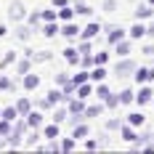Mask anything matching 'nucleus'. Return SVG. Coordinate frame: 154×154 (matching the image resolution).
Listing matches in <instances>:
<instances>
[{"mask_svg": "<svg viewBox=\"0 0 154 154\" xmlns=\"http://www.w3.org/2000/svg\"><path fill=\"white\" fill-rule=\"evenodd\" d=\"M136 59H130V56H125V59H120L117 61V66H114V75L117 77H130L133 72H136Z\"/></svg>", "mask_w": 154, "mask_h": 154, "instance_id": "1", "label": "nucleus"}, {"mask_svg": "<svg viewBox=\"0 0 154 154\" xmlns=\"http://www.w3.org/2000/svg\"><path fill=\"white\" fill-rule=\"evenodd\" d=\"M27 14H29V11L24 8V3H21V0H14V3L8 5V19H11V21H16V24H19V21H24V19H27Z\"/></svg>", "mask_w": 154, "mask_h": 154, "instance_id": "2", "label": "nucleus"}, {"mask_svg": "<svg viewBox=\"0 0 154 154\" xmlns=\"http://www.w3.org/2000/svg\"><path fill=\"white\" fill-rule=\"evenodd\" d=\"M24 120H27V125H29V130H40V128L45 125V120H43V112H40V109H35V106H32L29 114H24Z\"/></svg>", "mask_w": 154, "mask_h": 154, "instance_id": "3", "label": "nucleus"}, {"mask_svg": "<svg viewBox=\"0 0 154 154\" xmlns=\"http://www.w3.org/2000/svg\"><path fill=\"white\" fill-rule=\"evenodd\" d=\"M112 53H114L117 59H125V56H130V53H133L130 37H125V40H120V43H114V45H112Z\"/></svg>", "mask_w": 154, "mask_h": 154, "instance_id": "4", "label": "nucleus"}, {"mask_svg": "<svg viewBox=\"0 0 154 154\" xmlns=\"http://www.w3.org/2000/svg\"><path fill=\"white\" fill-rule=\"evenodd\" d=\"M101 32H104L101 21H91L88 27H82V29H80V37H82V40H93V37H98Z\"/></svg>", "mask_w": 154, "mask_h": 154, "instance_id": "5", "label": "nucleus"}, {"mask_svg": "<svg viewBox=\"0 0 154 154\" xmlns=\"http://www.w3.org/2000/svg\"><path fill=\"white\" fill-rule=\"evenodd\" d=\"M152 98H154V91L143 82L138 91H136V104H138V106H146V104H152Z\"/></svg>", "mask_w": 154, "mask_h": 154, "instance_id": "6", "label": "nucleus"}, {"mask_svg": "<svg viewBox=\"0 0 154 154\" xmlns=\"http://www.w3.org/2000/svg\"><path fill=\"white\" fill-rule=\"evenodd\" d=\"M133 80H136L138 85H143V82H152V80H154V69H152V66H136Z\"/></svg>", "mask_w": 154, "mask_h": 154, "instance_id": "7", "label": "nucleus"}, {"mask_svg": "<svg viewBox=\"0 0 154 154\" xmlns=\"http://www.w3.org/2000/svg\"><path fill=\"white\" fill-rule=\"evenodd\" d=\"M88 72H91V82H93V85H96V82H104L106 75H109V69L104 66V64H93Z\"/></svg>", "mask_w": 154, "mask_h": 154, "instance_id": "8", "label": "nucleus"}, {"mask_svg": "<svg viewBox=\"0 0 154 154\" xmlns=\"http://www.w3.org/2000/svg\"><path fill=\"white\" fill-rule=\"evenodd\" d=\"M125 37H128V29H122V27H109L106 29V43L109 45L120 43V40H125Z\"/></svg>", "mask_w": 154, "mask_h": 154, "instance_id": "9", "label": "nucleus"}, {"mask_svg": "<svg viewBox=\"0 0 154 154\" xmlns=\"http://www.w3.org/2000/svg\"><path fill=\"white\" fill-rule=\"evenodd\" d=\"M40 133H43V138H45V141H53V138L61 136V128H59V122H51V125H43Z\"/></svg>", "mask_w": 154, "mask_h": 154, "instance_id": "10", "label": "nucleus"}, {"mask_svg": "<svg viewBox=\"0 0 154 154\" xmlns=\"http://www.w3.org/2000/svg\"><path fill=\"white\" fill-rule=\"evenodd\" d=\"M128 37H130V40H143V37H146V24L136 19V24L128 29Z\"/></svg>", "mask_w": 154, "mask_h": 154, "instance_id": "11", "label": "nucleus"}, {"mask_svg": "<svg viewBox=\"0 0 154 154\" xmlns=\"http://www.w3.org/2000/svg\"><path fill=\"white\" fill-rule=\"evenodd\" d=\"M104 112H106L104 101H98V104H91V106H85V120H96V117H101Z\"/></svg>", "mask_w": 154, "mask_h": 154, "instance_id": "12", "label": "nucleus"}, {"mask_svg": "<svg viewBox=\"0 0 154 154\" xmlns=\"http://www.w3.org/2000/svg\"><path fill=\"white\" fill-rule=\"evenodd\" d=\"M14 106H16V112H19V117H24V114H29V112H32V106H35V104H32L27 96H21V98H16Z\"/></svg>", "mask_w": 154, "mask_h": 154, "instance_id": "13", "label": "nucleus"}, {"mask_svg": "<svg viewBox=\"0 0 154 154\" xmlns=\"http://www.w3.org/2000/svg\"><path fill=\"white\" fill-rule=\"evenodd\" d=\"M21 85H24V91H37V88H40V77L27 72V75L21 77Z\"/></svg>", "mask_w": 154, "mask_h": 154, "instance_id": "14", "label": "nucleus"}, {"mask_svg": "<svg viewBox=\"0 0 154 154\" xmlns=\"http://www.w3.org/2000/svg\"><path fill=\"white\" fill-rule=\"evenodd\" d=\"M40 138H43V133H37V130H27V136H24V141H21V146H27V149H37V143H40Z\"/></svg>", "mask_w": 154, "mask_h": 154, "instance_id": "15", "label": "nucleus"}, {"mask_svg": "<svg viewBox=\"0 0 154 154\" xmlns=\"http://www.w3.org/2000/svg\"><path fill=\"white\" fill-rule=\"evenodd\" d=\"M120 138H122V141H128V143H133V141L138 138V133H136V128H133V125L122 122V128H120Z\"/></svg>", "mask_w": 154, "mask_h": 154, "instance_id": "16", "label": "nucleus"}, {"mask_svg": "<svg viewBox=\"0 0 154 154\" xmlns=\"http://www.w3.org/2000/svg\"><path fill=\"white\" fill-rule=\"evenodd\" d=\"M40 32H43L45 37H56V35H61V27H59V21H43Z\"/></svg>", "mask_w": 154, "mask_h": 154, "instance_id": "17", "label": "nucleus"}, {"mask_svg": "<svg viewBox=\"0 0 154 154\" xmlns=\"http://www.w3.org/2000/svg\"><path fill=\"white\" fill-rule=\"evenodd\" d=\"M61 53H64V59L69 61V66H80V51H77V48L66 45V48L61 51Z\"/></svg>", "mask_w": 154, "mask_h": 154, "instance_id": "18", "label": "nucleus"}, {"mask_svg": "<svg viewBox=\"0 0 154 154\" xmlns=\"http://www.w3.org/2000/svg\"><path fill=\"white\" fill-rule=\"evenodd\" d=\"M80 29H82V27H77L75 21H64L61 35H64V37H69V40H75V37H80Z\"/></svg>", "mask_w": 154, "mask_h": 154, "instance_id": "19", "label": "nucleus"}, {"mask_svg": "<svg viewBox=\"0 0 154 154\" xmlns=\"http://www.w3.org/2000/svg\"><path fill=\"white\" fill-rule=\"evenodd\" d=\"M152 16H154V5H152V3L136 8V19H138V21H146V19H152Z\"/></svg>", "mask_w": 154, "mask_h": 154, "instance_id": "20", "label": "nucleus"}, {"mask_svg": "<svg viewBox=\"0 0 154 154\" xmlns=\"http://www.w3.org/2000/svg\"><path fill=\"white\" fill-rule=\"evenodd\" d=\"M48 101H51L53 106H56V104H66V98H64V91H61V88H59V85L48 91Z\"/></svg>", "mask_w": 154, "mask_h": 154, "instance_id": "21", "label": "nucleus"}, {"mask_svg": "<svg viewBox=\"0 0 154 154\" xmlns=\"http://www.w3.org/2000/svg\"><path fill=\"white\" fill-rule=\"evenodd\" d=\"M32 32H35L32 27H27V24H21V21H19V27L14 29V35L19 37V40H21V43H27V40L32 37Z\"/></svg>", "mask_w": 154, "mask_h": 154, "instance_id": "22", "label": "nucleus"}, {"mask_svg": "<svg viewBox=\"0 0 154 154\" xmlns=\"http://www.w3.org/2000/svg\"><path fill=\"white\" fill-rule=\"evenodd\" d=\"M88 133H91V128H88V122H85V120H82V122H77V125H72V136H75L77 141L85 138Z\"/></svg>", "mask_w": 154, "mask_h": 154, "instance_id": "23", "label": "nucleus"}, {"mask_svg": "<svg viewBox=\"0 0 154 154\" xmlns=\"http://www.w3.org/2000/svg\"><path fill=\"white\" fill-rule=\"evenodd\" d=\"M93 88H96V85H93L91 80H88V82L77 85V93H75V96H77V98H91V96H93Z\"/></svg>", "mask_w": 154, "mask_h": 154, "instance_id": "24", "label": "nucleus"}, {"mask_svg": "<svg viewBox=\"0 0 154 154\" xmlns=\"http://www.w3.org/2000/svg\"><path fill=\"white\" fill-rule=\"evenodd\" d=\"M130 104H136V91H130V88L120 91V106H130Z\"/></svg>", "mask_w": 154, "mask_h": 154, "instance_id": "25", "label": "nucleus"}, {"mask_svg": "<svg viewBox=\"0 0 154 154\" xmlns=\"http://www.w3.org/2000/svg\"><path fill=\"white\" fill-rule=\"evenodd\" d=\"M66 120H69V109L66 106H59V104H56V109H53V122H66Z\"/></svg>", "mask_w": 154, "mask_h": 154, "instance_id": "26", "label": "nucleus"}, {"mask_svg": "<svg viewBox=\"0 0 154 154\" xmlns=\"http://www.w3.org/2000/svg\"><path fill=\"white\" fill-rule=\"evenodd\" d=\"M88 80H91V72L82 69V66H77V72L72 75V82H75V85H82V82H88Z\"/></svg>", "mask_w": 154, "mask_h": 154, "instance_id": "27", "label": "nucleus"}, {"mask_svg": "<svg viewBox=\"0 0 154 154\" xmlns=\"http://www.w3.org/2000/svg\"><path fill=\"white\" fill-rule=\"evenodd\" d=\"M125 122H128V125H133V128H141V125L146 122V114H141V112H130Z\"/></svg>", "mask_w": 154, "mask_h": 154, "instance_id": "28", "label": "nucleus"}, {"mask_svg": "<svg viewBox=\"0 0 154 154\" xmlns=\"http://www.w3.org/2000/svg\"><path fill=\"white\" fill-rule=\"evenodd\" d=\"M59 146H61V152L69 154V152H75V149H77V138H75V136H66V138L59 141Z\"/></svg>", "mask_w": 154, "mask_h": 154, "instance_id": "29", "label": "nucleus"}, {"mask_svg": "<svg viewBox=\"0 0 154 154\" xmlns=\"http://www.w3.org/2000/svg\"><path fill=\"white\" fill-rule=\"evenodd\" d=\"M104 106L109 112H114V109H120V93H109L106 98H104Z\"/></svg>", "mask_w": 154, "mask_h": 154, "instance_id": "30", "label": "nucleus"}, {"mask_svg": "<svg viewBox=\"0 0 154 154\" xmlns=\"http://www.w3.org/2000/svg\"><path fill=\"white\" fill-rule=\"evenodd\" d=\"M16 72H19V75H21V77L27 75V72H32V59H27V56H24L21 61L16 59Z\"/></svg>", "mask_w": 154, "mask_h": 154, "instance_id": "31", "label": "nucleus"}, {"mask_svg": "<svg viewBox=\"0 0 154 154\" xmlns=\"http://www.w3.org/2000/svg\"><path fill=\"white\" fill-rule=\"evenodd\" d=\"M93 93H96V98H98V101H104V98H106V96H109L112 91H109V85H106V82H96Z\"/></svg>", "mask_w": 154, "mask_h": 154, "instance_id": "32", "label": "nucleus"}, {"mask_svg": "<svg viewBox=\"0 0 154 154\" xmlns=\"http://www.w3.org/2000/svg\"><path fill=\"white\" fill-rule=\"evenodd\" d=\"M104 128H106L109 133H117V130L122 128V120H120V117H109L106 122H104Z\"/></svg>", "mask_w": 154, "mask_h": 154, "instance_id": "33", "label": "nucleus"}, {"mask_svg": "<svg viewBox=\"0 0 154 154\" xmlns=\"http://www.w3.org/2000/svg\"><path fill=\"white\" fill-rule=\"evenodd\" d=\"M40 19L43 21H59V11L56 8H43L40 11Z\"/></svg>", "mask_w": 154, "mask_h": 154, "instance_id": "34", "label": "nucleus"}, {"mask_svg": "<svg viewBox=\"0 0 154 154\" xmlns=\"http://www.w3.org/2000/svg\"><path fill=\"white\" fill-rule=\"evenodd\" d=\"M14 88H16V82L11 80V77L0 75V93H8V91H14Z\"/></svg>", "mask_w": 154, "mask_h": 154, "instance_id": "35", "label": "nucleus"}, {"mask_svg": "<svg viewBox=\"0 0 154 154\" xmlns=\"http://www.w3.org/2000/svg\"><path fill=\"white\" fill-rule=\"evenodd\" d=\"M51 56H53L51 51H40V53H35V51H32V64H43V61H51Z\"/></svg>", "mask_w": 154, "mask_h": 154, "instance_id": "36", "label": "nucleus"}, {"mask_svg": "<svg viewBox=\"0 0 154 154\" xmlns=\"http://www.w3.org/2000/svg\"><path fill=\"white\" fill-rule=\"evenodd\" d=\"M75 14H77V16H93V8L88 5V3H82V0H80V3L75 5Z\"/></svg>", "mask_w": 154, "mask_h": 154, "instance_id": "37", "label": "nucleus"}, {"mask_svg": "<svg viewBox=\"0 0 154 154\" xmlns=\"http://www.w3.org/2000/svg\"><path fill=\"white\" fill-rule=\"evenodd\" d=\"M69 80H72L69 72H56V75H53V85H59V88H61V85H66Z\"/></svg>", "mask_w": 154, "mask_h": 154, "instance_id": "38", "label": "nucleus"}, {"mask_svg": "<svg viewBox=\"0 0 154 154\" xmlns=\"http://www.w3.org/2000/svg\"><path fill=\"white\" fill-rule=\"evenodd\" d=\"M3 120L16 122V120H19V112H16V106H5V109H3Z\"/></svg>", "mask_w": 154, "mask_h": 154, "instance_id": "39", "label": "nucleus"}, {"mask_svg": "<svg viewBox=\"0 0 154 154\" xmlns=\"http://www.w3.org/2000/svg\"><path fill=\"white\" fill-rule=\"evenodd\" d=\"M59 19H61V21H72V19H75V8H69V5L59 8Z\"/></svg>", "mask_w": 154, "mask_h": 154, "instance_id": "40", "label": "nucleus"}, {"mask_svg": "<svg viewBox=\"0 0 154 154\" xmlns=\"http://www.w3.org/2000/svg\"><path fill=\"white\" fill-rule=\"evenodd\" d=\"M27 21H29V27L35 32L40 29V21H43V19H40V11H35V14H27Z\"/></svg>", "mask_w": 154, "mask_h": 154, "instance_id": "41", "label": "nucleus"}, {"mask_svg": "<svg viewBox=\"0 0 154 154\" xmlns=\"http://www.w3.org/2000/svg\"><path fill=\"white\" fill-rule=\"evenodd\" d=\"M43 152H48V154H56V152H61V146H59V138H53V141H48L45 146H40Z\"/></svg>", "mask_w": 154, "mask_h": 154, "instance_id": "42", "label": "nucleus"}, {"mask_svg": "<svg viewBox=\"0 0 154 154\" xmlns=\"http://www.w3.org/2000/svg\"><path fill=\"white\" fill-rule=\"evenodd\" d=\"M77 51H80V56H82V53H93L91 40H82V37H80V43H77Z\"/></svg>", "mask_w": 154, "mask_h": 154, "instance_id": "43", "label": "nucleus"}, {"mask_svg": "<svg viewBox=\"0 0 154 154\" xmlns=\"http://www.w3.org/2000/svg\"><path fill=\"white\" fill-rule=\"evenodd\" d=\"M93 61L106 66V64H109V51H98V53H93Z\"/></svg>", "mask_w": 154, "mask_h": 154, "instance_id": "44", "label": "nucleus"}, {"mask_svg": "<svg viewBox=\"0 0 154 154\" xmlns=\"http://www.w3.org/2000/svg\"><path fill=\"white\" fill-rule=\"evenodd\" d=\"M93 53H82V56H80V66H82V69H91L93 66Z\"/></svg>", "mask_w": 154, "mask_h": 154, "instance_id": "45", "label": "nucleus"}, {"mask_svg": "<svg viewBox=\"0 0 154 154\" xmlns=\"http://www.w3.org/2000/svg\"><path fill=\"white\" fill-rule=\"evenodd\" d=\"M35 109H40V112H48V109H53V104L48 101V96H45V98H37V101H35Z\"/></svg>", "mask_w": 154, "mask_h": 154, "instance_id": "46", "label": "nucleus"}, {"mask_svg": "<svg viewBox=\"0 0 154 154\" xmlns=\"http://www.w3.org/2000/svg\"><path fill=\"white\" fill-rule=\"evenodd\" d=\"M11 128H14V122H8V120L0 117V138H5V136L11 133Z\"/></svg>", "mask_w": 154, "mask_h": 154, "instance_id": "47", "label": "nucleus"}, {"mask_svg": "<svg viewBox=\"0 0 154 154\" xmlns=\"http://www.w3.org/2000/svg\"><path fill=\"white\" fill-rule=\"evenodd\" d=\"M8 64H16V53H14V51H8V53L0 59V69H3V66H8Z\"/></svg>", "mask_w": 154, "mask_h": 154, "instance_id": "48", "label": "nucleus"}, {"mask_svg": "<svg viewBox=\"0 0 154 154\" xmlns=\"http://www.w3.org/2000/svg\"><path fill=\"white\" fill-rule=\"evenodd\" d=\"M117 5H120V0H104V3H101V8H104L106 14H112V11H117Z\"/></svg>", "mask_w": 154, "mask_h": 154, "instance_id": "49", "label": "nucleus"}, {"mask_svg": "<svg viewBox=\"0 0 154 154\" xmlns=\"http://www.w3.org/2000/svg\"><path fill=\"white\" fill-rule=\"evenodd\" d=\"M85 149H88V152H96V149H98V141H96V138H88V141H85Z\"/></svg>", "mask_w": 154, "mask_h": 154, "instance_id": "50", "label": "nucleus"}, {"mask_svg": "<svg viewBox=\"0 0 154 154\" xmlns=\"http://www.w3.org/2000/svg\"><path fill=\"white\" fill-rule=\"evenodd\" d=\"M141 53H146V56H154V45H152V43H149V45H143V48H141Z\"/></svg>", "mask_w": 154, "mask_h": 154, "instance_id": "51", "label": "nucleus"}, {"mask_svg": "<svg viewBox=\"0 0 154 154\" xmlns=\"http://www.w3.org/2000/svg\"><path fill=\"white\" fill-rule=\"evenodd\" d=\"M64 5H69V0H53V8H56V11L64 8Z\"/></svg>", "mask_w": 154, "mask_h": 154, "instance_id": "52", "label": "nucleus"}, {"mask_svg": "<svg viewBox=\"0 0 154 154\" xmlns=\"http://www.w3.org/2000/svg\"><path fill=\"white\" fill-rule=\"evenodd\" d=\"M5 35H8V27H3V24H0V37H5Z\"/></svg>", "mask_w": 154, "mask_h": 154, "instance_id": "53", "label": "nucleus"}, {"mask_svg": "<svg viewBox=\"0 0 154 154\" xmlns=\"http://www.w3.org/2000/svg\"><path fill=\"white\" fill-rule=\"evenodd\" d=\"M146 37H154V27H146Z\"/></svg>", "mask_w": 154, "mask_h": 154, "instance_id": "54", "label": "nucleus"}, {"mask_svg": "<svg viewBox=\"0 0 154 154\" xmlns=\"http://www.w3.org/2000/svg\"><path fill=\"white\" fill-rule=\"evenodd\" d=\"M0 117H3V109H0Z\"/></svg>", "mask_w": 154, "mask_h": 154, "instance_id": "55", "label": "nucleus"}, {"mask_svg": "<svg viewBox=\"0 0 154 154\" xmlns=\"http://www.w3.org/2000/svg\"><path fill=\"white\" fill-rule=\"evenodd\" d=\"M149 3H152V5H154V0H149Z\"/></svg>", "mask_w": 154, "mask_h": 154, "instance_id": "56", "label": "nucleus"}, {"mask_svg": "<svg viewBox=\"0 0 154 154\" xmlns=\"http://www.w3.org/2000/svg\"><path fill=\"white\" fill-rule=\"evenodd\" d=\"M152 104H154V98H152Z\"/></svg>", "mask_w": 154, "mask_h": 154, "instance_id": "57", "label": "nucleus"}]
</instances>
